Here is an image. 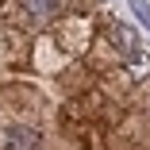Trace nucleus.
<instances>
[{
    "mask_svg": "<svg viewBox=\"0 0 150 150\" xmlns=\"http://www.w3.org/2000/svg\"><path fill=\"white\" fill-rule=\"evenodd\" d=\"M123 66H127L131 81H146V77H150V54H146V50H139V54H131V58H127Z\"/></svg>",
    "mask_w": 150,
    "mask_h": 150,
    "instance_id": "4",
    "label": "nucleus"
},
{
    "mask_svg": "<svg viewBox=\"0 0 150 150\" xmlns=\"http://www.w3.org/2000/svg\"><path fill=\"white\" fill-rule=\"evenodd\" d=\"M0 146L4 150H42V135L31 123H8L0 131Z\"/></svg>",
    "mask_w": 150,
    "mask_h": 150,
    "instance_id": "2",
    "label": "nucleus"
},
{
    "mask_svg": "<svg viewBox=\"0 0 150 150\" xmlns=\"http://www.w3.org/2000/svg\"><path fill=\"white\" fill-rule=\"evenodd\" d=\"M16 8L27 16V23H31V27H46V23L58 19L62 0H16Z\"/></svg>",
    "mask_w": 150,
    "mask_h": 150,
    "instance_id": "3",
    "label": "nucleus"
},
{
    "mask_svg": "<svg viewBox=\"0 0 150 150\" xmlns=\"http://www.w3.org/2000/svg\"><path fill=\"white\" fill-rule=\"evenodd\" d=\"M127 4H131V12L139 16V23L150 31V4H146V0H127Z\"/></svg>",
    "mask_w": 150,
    "mask_h": 150,
    "instance_id": "6",
    "label": "nucleus"
},
{
    "mask_svg": "<svg viewBox=\"0 0 150 150\" xmlns=\"http://www.w3.org/2000/svg\"><path fill=\"white\" fill-rule=\"evenodd\" d=\"M8 62H16V42H12V35H0V69Z\"/></svg>",
    "mask_w": 150,
    "mask_h": 150,
    "instance_id": "5",
    "label": "nucleus"
},
{
    "mask_svg": "<svg viewBox=\"0 0 150 150\" xmlns=\"http://www.w3.org/2000/svg\"><path fill=\"white\" fill-rule=\"evenodd\" d=\"M104 42L112 46V54L119 58V62H127L131 54H139V50H142V46H139V35H135V27L119 23V19L104 23Z\"/></svg>",
    "mask_w": 150,
    "mask_h": 150,
    "instance_id": "1",
    "label": "nucleus"
}]
</instances>
